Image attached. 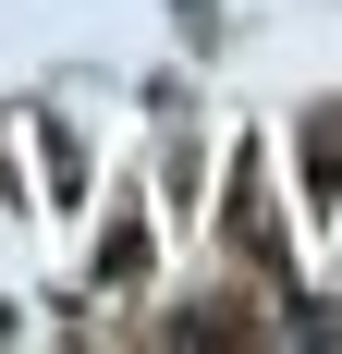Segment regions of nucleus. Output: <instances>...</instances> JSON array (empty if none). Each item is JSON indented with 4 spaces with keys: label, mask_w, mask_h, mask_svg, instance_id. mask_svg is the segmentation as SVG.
I'll return each mask as SVG.
<instances>
[{
    "label": "nucleus",
    "mask_w": 342,
    "mask_h": 354,
    "mask_svg": "<svg viewBox=\"0 0 342 354\" xmlns=\"http://www.w3.org/2000/svg\"><path fill=\"white\" fill-rule=\"evenodd\" d=\"M147 257H159V208H147V196H110V220H98V293H135Z\"/></svg>",
    "instance_id": "f257e3e1"
},
{
    "label": "nucleus",
    "mask_w": 342,
    "mask_h": 354,
    "mask_svg": "<svg viewBox=\"0 0 342 354\" xmlns=\"http://www.w3.org/2000/svg\"><path fill=\"white\" fill-rule=\"evenodd\" d=\"M294 171H306V208H318V220H342V122H330V110L294 135Z\"/></svg>",
    "instance_id": "f03ea898"
},
{
    "label": "nucleus",
    "mask_w": 342,
    "mask_h": 354,
    "mask_svg": "<svg viewBox=\"0 0 342 354\" xmlns=\"http://www.w3.org/2000/svg\"><path fill=\"white\" fill-rule=\"evenodd\" d=\"M233 245H269V257H281V220H269V183H257V159L233 171Z\"/></svg>",
    "instance_id": "7ed1b4c3"
}]
</instances>
